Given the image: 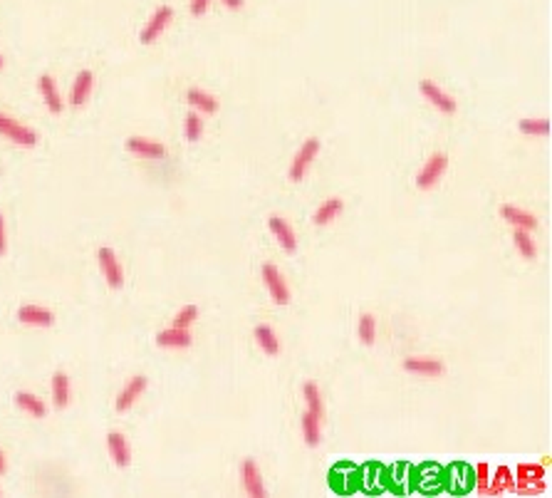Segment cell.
I'll use <instances>...</instances> for the list:
<instances>
[{
  "instance_id": "1",
  "label": "cell",
  "mask_w": 552,
  "mask_h": 498,
  "mask_svg": "<svg viewBox=\"0 0 552 498\" xmlns=\"http://www.w3.org/2000/svg\"><path fill=\"white\" fill-rule=\"evenodd\" d=\"M0 137H6L8 142L18 144V147H35L37 144V134L30 126L20 124V122L3 114V112H0Z\"/></svg>"
},
{
  "instance_id": "2",
  "label": "cell",
  "mask_w": 552,
  "mask_h": 498,
  "mask_svg": "<svg viewBox=\"0 0 552 498\" xmlns=\"http://www.w3.org/2000/svg\"><path fill=\"white\" fill-rule=\"evenodd\" d=\"M317 154H320V139H315V137L307 139V142L300 147V152L295 154L292 166H290V178H292V181H302L307 169H310V164L317 159Z\"/></svg>"
},
{
  "instance_id": "3",
  "label": "cell",
  "mask_w": 552,
  "mask_h": 498,
  "mask_svg": "<svg viewBox=\"0 0 552 498\" xmlns=\"http://www.w3.org/2000/svg\"><path fill=\"white\" fill-rule=\"evenodd\" d=\"M448 166V157L446 154H433L431 159H429L426 164H424V169L419 171V176H416V184H419V189H433V186L438 184V178L443 176V171H446Z\"/></svg>"
},
{
  "instance_id": "4",
  "label": "cell",
  "mask_w": 552,
  "mask_h": 498,
  "mask_svg": "<svg viewBox=\"0 0 552 498\" xmlns=\"http://www.w3.org/2000/svg\"><path fill=\"white\" fill-rule=\"evenodd\" d=\"M174 18V11H171V6H159L156 11H154V15L149 18V22L144 25L142 35H139V40L144 42V45H152L154 40H156L159 35L163 32V27L168 25V20Z\"/></svg>"
},
{
  "instance_id": "5",
  "label": "cell",
  "mask_w": 552,
  "mask_h": 498,
  "mask_svg": "<svg viewBox=\"0 0 552 498\" xmlns=\"http://www.w3.org/2000/svg\"><path fill=\"white\" fill-rule=\"evenodd\" d=\"M263 280H265V285H268L270 298H273L278 305H288L290 290H288V285H285V278L280 275L278 268L270 266V263H265L263 266Z\"/></svg>"
},
{
  "instance_id": "6",
  "label": "cell",
  "mask_w": 552,
  "mask_h": 498,
  "mask_svg": "<svg viewBox=\"0 0 552 498\" xmlns=\"http://www.w3.org/2000/svg\"><path fill=\"white\" fill-rule=\"evenodd\" d=\"M97 258H100V268H102V273H105L107 283H109L112 288H119V285L124 283V278H121V266H119L116 253L112 251V248H100V251H97Z\"/></svg>"
},
{
  "instance_id": "7",
  "label": "cell",
  "mask_w": 552,
  "mask_h": 498,
  "mask_svg": "<svg viewBox=\"0 0 552 498\" xmlns=\"http://www.w3.org/2000/svg\"><path fill=\"white\" fill-rule=\"evenodd\" d=\"M421 95L426 97L436 110H441L443 114H453L456 112V100L448 97L441 87H436L433 82H421Z\"/></svg>"
},
{
  "instance_id": "8",
  "label": "cell",
  "mask_w": 552,
  "mask_h": 498,
  "mask_svg": "<svg viewBox=\"0 0 552 498\" xmlns=\"http://www.w3.org/2000/svg\"><path fill=\"white\" fill-rule=\"evenodd\" d=\"M144 389H147V377H144V374H139V377H132V382L126 384V387L119 392V397H116V412L132 409L134 402H137V399L144 394Z\"/></svg>"
},
{
  "instance_id": "9",
  "label": "cell",
  "mask_w": 552,
  "mask_h": 498,
  "mask_svg": "<svg viewBox=\"0 0 552 498\" xmlns=\"http://www.w3.org/2000/svg\"><path fill=\"white\" fill-rule=\"evenodd\" d=\"M268 225H270V233L278 238V243L285 248V251L292 253L295 248H297V238H295V233H292V228H290L288 221L280 218V216H270Z\"/></svg>"
},
{
  "instance_id": "10",
  "label": "cell",
  "mask_w": 552,
  "mask_h": 498,
  "mask_svg": "<svg viewBox=\"0 0 552 498\" xmlns=\"http://www.w3.org/2000/svg\"><path fill=\"white\" fill-rule=\"evenodd\" d=\"M18 320L25 322V325H35V327H48L53 325V313L48 308H40V305H22L18 310Z\"/></svg>"
},
{
  "instance_id": "11",
  "label": "cell",
  "mask_w": 552,
  "mask_h": 498,
  "mask_svg": "<svg viewBox=\"0 0 552 498\" xmlns=\"http://www.w3.org/2000/svg\"><path fill=\"white\" fill-rule=\"evenodd\" d=\"M500 216H503L511 225H516V228H523V231H532V228L537 225L535 216L527 214V211H523V209H518V206H511V204H505L503 209H500Z\"/></svg>"
},
{
  "instance_id": "12",
  "label": "cell",
  "mask_w": 552,
  "mask_h": 498,
  "mask_svg": "<svg viewBox=\"0 0 552 498\" xmlns=\"http://www.w3.org/2000/svg\"><path fill=\"white\" fill-rule=\"evenodd\" d=\"M92 84H95V74H92L90 70H82V72L77 74V79H74V84H72L69 102H72L74 107H82L84 102H87V97H90Z\"/></svg>"
},
{
  "instance_id": "13",
  "label": "cell",
  "mask_w": 552,
  "mask_h": 498,
  "mask_svg": "<svg viewBox=\"0 0 552 498\" xmlns=\"http://www.w3.org/2000/svg\"><path fill=\"white\" fill-rule=\"evenodd\" d=\"M404 369L406 372L421 374V377H438L443 372V365L436 360H426V357H409L404 362Z\"/></svg>"
},
{
  "instance_id": "14",
  "label": "cell",
  "mask_w": 552,
  "mask_h": 498,
  "mask_svg": "<svg viewBox=\"0 0 552 498\" xmlns=\"http://www.w3.org/2000/svg\"><path fill=\"white\" fill-rule=\"evenodd\" d=\"M243 488H245L248 496L253 498H263L265 496V488H263V478H260L258 466L253 461L243 464Z\"/></svg>"
},
{
  "instance_id": "15",
  "label": "cell",
  "mask_w": 552,
  "mask_h": 498,
  "mask_svg": "<svg viewBox=\"0 0 552 498\" xmlns=\"http://www.w3.org/2000/svg\"><path fill=\"white\" fill-rule=\"evenodd\" d=\"M37 87H40V95L45 97L48 110L53 112V114H60V112H62V100H60V92H58V87H55V79L50 77V74H42Z\"/></svg>"
},
{
  "instance_id": "16",
  "label": "cell",
  "mask_w": 552,
  "mask_h": 498,
  "mask_svg": "<svg viewBox=\"0 0 552 498\" xmlns=\"http://www.w3.org/2000/svg\"><path fill=\"white\" fill-rule=\"evenodd\" d=\"M126 149L132 154H139V157H147V159H159L166 154V149L161 147L159 142H152V139H142V137H132L126 142Z\"/></svg>"
},
{
  "instance_id": "17",
  "label": "cell",
  "mask_w": 552,
  "mask_h": 498,
  "mask_svg": "<svg viewBox=\"0 0 552 498\" xmlns=\"http://www.w3.org/2000/svg\"><path fill=\"white\" fill-rule=\"evenodd\" d=\"M191 332L184 330V327H168V330L159 332L156 335V342L161 347H171V350H176V347H189L191 345Z\"/></svg>"
},
{
  "instance_id": "18",
  "label": "cell",
  "mask_w": 552,
  "mask_h": 498,
  "mask_svg": "<svg viewBox=\"0 0 552 498\" xmlns=\"http://www.w3.org/2000/svg\"><path fill=\"white\" fill-rule=\"evenodd\" d=\"M186 100H189V105L194 107V110H198L201 114H213V112L218 110V100L213 95H208V92H203V89H189Z\"/></svg>"
},
{
  "instance_id": "19",
  "label": "cell",
  "mask_w": 552,
  "mask_h": 498,
  "mask_svg": "<svg viewBox=\"0 0 552 498\" xmlns=\"http://www.w3.org/2000/svg\"><path fill=\"white\" fill-rule=\"evenodd\" d=\"M107 446H109V454L112 459H114L116 466H126L129 464V446H126V439L119 434V431H112L109 436H107Z\"/></svg>"
},
{
  "instance_id": "20",
  "label": "cell",
  "mask_w": 552,
  "mask_h": 498,
  "mask_svg": "<svg viewBox=\"0 0 552 498\" xmlns=\"http://www.w3.org/2000/svg\"><path fill=\"white\" fill-rule=\"evenodd\" d=\"M344 204L342 199H327L325 204L320 206V209L315 211V216H312V221H315L317 225H327L330 221H335L337 216L342 214Z\"/></svg>"
},
{
  "instance_id": "21",
  "label": "cell",
  "mask_w": 552,
  "mask_h": 498,
  "mask_svg": "<svg viewBox=\"0 0 552 498\" xmlns=\"http://www.w3.org/2000/svg\"><path fill=\"white\" fill-rule=\"evenodd\" d=\"M15 404L20 407L22 412H27L30 417H37V419H42V417L48 414L45 404H42L40 399H37L35 394H30V392H18L15 394Z\"/></svg>"
},
{
  "instance_id": "22",
  "label": "cell",
  "mask_w": 552,
  "mask_h": 498,
  "mask_svg": "<svg viewBox=\"0 0 552 498\" xmlns=\"http://www.w3.org/2000/svg\"><path fill=\"white\" fill-rule=\"evenodd\" d=\"M53 402L58 409L67 407V402H69V379L65 372L53 374Z\"/></svg>"
},
{
  "instance_id": "23",
  "label": "cell",
  "mask_w": 552,
  "mask_h": 498,
  "mask_svg": "<svg viewBox=\"0 0 552 498\" xmlns=\"http://www.w3.org/2000/svg\"><path fill=\"white\" fill-rule=\"evenodd\" d=\"M255 340H258V345L263 347L265 355H278L280 352V340H278V335H275L273 327H268V325L255 327Z\"/></svg>"
},
{
  "instance_id": "24",
  "label": "cell",
  "mask_w": 552,
  "mask_h": 498,
  "mask_svg": "<svg viewBox=\"0 0 552 498\" xmlns=\"http://www.w3.org/2000/svg\"><path fill=\"white\" fill-rule=\"evenodd\" d=\"M513 241H516V248L523 253V258H535V241L530 238V231H523V228H516L513 233Z\"/></svg>"
},
{
  "instance_id": "25",
  "label": "cell",
  "mask_w": 552,
  "mask_h": 498,
  "mask_svg": "<svg viewBox=\"0 0 552 498\" xmlns=\"http://www.w3.org/2000/svg\"><path fill=\"white\" fill-rule=\"evenodd\" d=\"M305 399H307V412H310L315 419H322V397L317 384H305Z\"/></svg>"
},
{
  "instance_id": "26",
  "label": "cell",
  "mask_w": 552,
  "mask_h": 498,
  "mask_svg": "<svg viewBox=\"0 0 552 498\" xmlns=\"http://www.w3.org/2000/svg\"><path fill=\"white\" fill-rule=\"evenodd\" d=\"M302 434H305L307 444L317 446V441H320V419H315L310 412H305V417H302Z\"/></svg>"
},
{
  "instance_id": "27",
  "label": "cell",
  "mask_w": 552,
  "mask_h": 498,
  "mask_svg": "<svg viewBox=\"0 0 552 498\" xmlns=\"http://www.w3.org/2000/svg\"><path fill=\"white\" fill-rule=\"evenodd\" d=\"M357 332H359V337H362L364 345H372L374 337H377V320H374V315H369V313L362 315V320H359V325H357Z\"/></svg>"
},
{
  "instance_id": "28",
  "label": "cell",
  "mask_w": 552,
  "mask_h": 498,
  "mask_svg": "<svg viewBox=\"0 0 552 498\" xmlns=\"http://www.w3.org/2000/svg\"><path fill=\"white\" fill-rule=\"evenodd\" d=\"M520 131L523 134H530V137H547V134H550V122L547 119H523Z\"/></svg>"
},
{
  "instance_id": "29",
  "label": "cell",
  "mask_w": 552,
  "mask_h": 498,
  "mask_svg": "<svg viewBox=\"0 0 552 498\" xmlns=\"http://www.w3.org/2000/svg\"><path fill=\"white\" fill-rule=\"evenodd\" d=\"M203 134V119L198 117V112H189L186 114V139L189 142H198Z\"/></svg>"
},
{
  "instance_id": "30",
  "label": "cell",
  "mask_w": 552,
  "mask_h": 498,
  "mask_svg": "<svg viewBox=\"0 0 552 498\" xmlns=\"http://www.w3.org/2000/svg\"><path fill=\"white\" fill-rule=\"evenodd\" d=\"M196 317H198V308H196V305H186V308L174 317V327H184V330H189V325H194Z\"/></svg>"
},
{
  "instance_id": "31",
  "label": "cell",
  "mask_w": 552,
  "mask_h": 498,
  "mask_svg": "<svg viewBox=\"0 0 552 498\" xmlns=\"http://www.w3.org/2000/svg\"><path fill=\"white\" fill-rule=\"evenodd\" d=\"M208 3L210 0H191V13H194V15H203V13L208 11Z\"/></svg>"
},
{
  "instance_id": "32",
  "label": "cell",
  "mask_w": 552,
  "mask_h": 498,
  "mask_svg": "<svg viewBox=\"0 0 552 498\" xmlns=\"http://www.w3.org/2000/svg\"><path fill=\"white\" fill-rule=\"evenodd\" d=\"M8 248V238H6V221H3V214H0V256H6Z\"/></svg>"
},
{
  "instance_id": "33",
  "label": "cell",
  "mask_w": 552,
  "mask_h": 498,
  "mask_svg": "<svg viewBox=\"0 0 552 498\" xmlns=\"http://www.w3.org/2000/svg\"><path fill=\"white\" fill-rule=\"evenodd\" d=\"M228 8H243V0H223Z\"/></svg>"
},
{
  "instance_id": "34",
  "label": "cell",
  "mask_w": 552,
  "mask_h": 498,
  "mask_svg": "<svg viewBox=\"0 0 552 498\" xmlns=\"http://www.w3.org/2000/svg\"><path fill=\"white\" fill-rule=\"evenodd\" d=\"M485 471H488V468H485V466H480V468H478V473H480V486H485Z\"/></svg>"
},
{
  "instance_id": "35",
  "label": "cell",
  "mask_w": 552,
  "mask_h": 498,
  "mask_svg": "<svg viewBox=\"0 0 552 498\" xmlns=\"http://www.w3.org/2000/svg\"><path fill=\"white\" fill-rule=\"evenodd\" d=\"M6 471V454H3V451H0V473Z\"/></svg>"
},
{
  "instance_id": "36",
  "label": "cell",
  "mask_w": 552,
  "mask_h": 498,
  "mask_svg": "<svg viewBox=\"0 0 552 498\" xmlns=\"http://www.w3.org/2000/svg\"><path fill=\"white\" fill-rule=\"evenodd\" d=\"M0 67H3V58H0Z\"/></svg>"
}]
</instances>
